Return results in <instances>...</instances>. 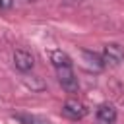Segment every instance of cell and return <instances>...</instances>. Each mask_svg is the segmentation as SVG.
I'll return each mask as SVG.
<instances>
[{
  "label": "cell",
  "mask_w": 124,
  "mask_h": 124,
  "mask_svg": "<svg viewBox=\"0 0 124 124\" xmlns=\"http://www.w3.org/2000/svg\"><path fill=\"white\" fill-rule=\"evenodd\" d=\"M83 58L89 62V66H93L95 70H103L105 62H103V56L95 54V52H89V50H83Z\"/></svg>",
  "instance_id": "8"
},
{
  "label": "cell",
  "mask_w": 124,
  "mask_h": 124,
  "mask_svg": "<svg viewBox=\"0 0 124 124\" xmlns=\"http://www.w3.org/2000/svg\"><path fill=\"white\" fill-rule=\"evenodd\" d=\"M87 112H89V108L78 99H68L62 107V114L72 120H81L83 116H87Z\"/></svg>",
  "instance_id": "2"
},
{
  "label": "cell",
  "mask_w": 124,
  "mask_h": 124,
  "mask_svg": "<svg viewBox=\"0 0 124 124\" xmlns=\"http://www.w3.org/2000/svg\"><path fill=\"white\" fill-rule=\"evenodd\" d=\"M95 116H97V120L101 124H114L116 122V108L112 105H108V103H103V105L97 107Z\"/></svg>",
  "instance_id": "5"
},
{
  "label": "cell",
  "mask_w": 124,
  "mask_h": 124,
  "mask_svg": "<svg viewBox=\"0 0 124 124\" xmlns=\"http://www.w3.org/2000/svg\"><path fill=\"white\" fill-rule=\"evenodd\" d=\"M56 74H58V81H60V85H62L68 93H76V91L79 89V83H78V78H76L72 66L56 68Z\"/></svg>",
  "instance_id": "1"
},
{
  "label": "cell",
  "mask_w": 124,
  "mask_h": 124,
  "mask_svg": "<svg viewBox=\"0 0 124 124\" xmlns=\"http://www.w3.org/2000/svg\"><path fill=\"white\" fill-rule=\"evenodd\" d=\"M50 62L54 68H64V66H72V58L64 52V50H52L50 52Z\"/></svg>",
  "instance_id": "6"
},
{
  "label": "cell",
  "mask_w": 124,
  "mask_h": 124,
  "mask_svg": "<svg viewBox=\"0 0 124 124\" xmlns=\"http://www.w3.org/2000/svg\"><path fill=\"white\" fill-rule=\"evenodd\" d=\"M14 6V0H0V8L2 10H10Z\"/></svg>",
  "instance_id": "9"
},
{
  "label": "cell",
  "mask_w": 124,
  "mask_h": 124,
  "mask_svg": "<svg viewBox=\"0 0 124 124\" xmlns=\"http://www.w3.org/2000/svg\"><path fill=\"white\" fill-rule=\"evenodd\" d=\"M16 120H19L21 124H50V120L43 118V116H35V114H25V112H17L14 114Z\"/></svg>",
  "instance_id": "7"
},
{
  "label": "cell",
  "mask_w": 124,
  "mask_h": 124,
  "mask_svg": "<svg viewBox=\"0 0 124 124\" xmlns=\"http://www.w3.org/2000/svg\"><path fill=\"white\" fill-rule=\"evenodd\" d=\"M14 64H16V68H17L19 72L25 74V72L33 70L35 58H33L31 52H27V50H23V48H17V50H14Z\"/></svg>",
  "instance_id": "4"
},
{
  "label": "cell",
  "mask_w": 124,
  "mask_h": 124,
  "mask_svg": "<svg viewBox=\"0 0 124 124\" xmlns=\"http://www.w3.org/2000/svg\"><path fill=\"white\" fill-rule=\"evenodd\" d=\"M124 60V48L116 43H108L103 48V62L105 64H120Z\"/></svg>",
  "instance_id": "3"
}]
</instances>
